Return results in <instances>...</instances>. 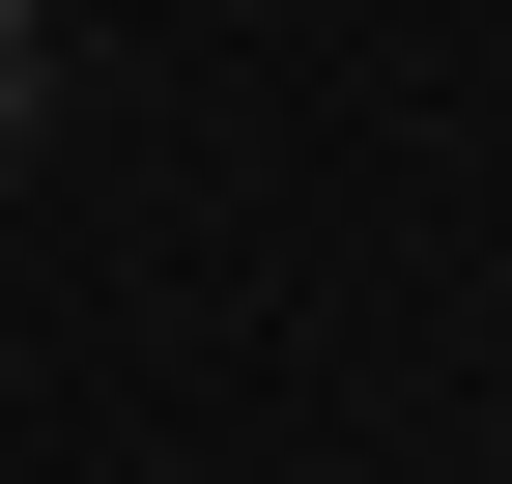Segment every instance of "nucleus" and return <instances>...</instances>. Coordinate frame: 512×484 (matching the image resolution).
<instances>
[{
	"label": "nucleus",
	"mask_w": 512,
	"mask_h": 484,
	"mask_svg": "<svg viewBox=\"0 0 512 484\" xmlns=\"http://www.w3.org/2000/svg\"><path fill=\"white\" fill-rule=\"evenodd\" d=\"M0 114H29V0H0Z\"/></svg>",
	"instance_id": "1"
}]
</instances>
